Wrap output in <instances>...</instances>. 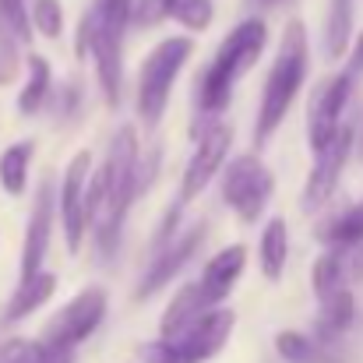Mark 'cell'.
Wrapping results in <instances>:
<instances>
[{
  "label": "cell",
  "instance_id": "obj_1",
  "mask_svg": "<svg viewBox=\"0 0 363 363\" xmlns=\"http://www.w3.org/2000/svg\"><path fill=\"white\" fill-rule=\"evenodd\" d=\"M264 46H268V25L257 14L243 18L240 25L219 43L216 57L208 60V67L194 82V103H198V117H205V127H212L230 110L237 82L261 60Z\"/></svg>",
  "mask_w": 363,
  "mask_h": 363
},
{
  "label": "cell",
  "instance_id": "obj_2",
  "mask_svg": "<svg viewBox=\"0 0 363 363\" xmlns=\"http://www.w3.org/2000/svg\"><path fill=\"white\" fill-rule=\"evenodd\" d=\"M103 180H106V205H103L99 223L92 226V237L99 247V257L113 261L117 247H121L123 219H127L134 198L141 194V141H138L134 123H123L113 134L106 162H103Z\"/></svg>",
  "mask_w": 363,
  "mask_h": 363
},
{
  "label": "cell",
  "instance_id": "obj_3",
  "mask_svg": "<svg viewBox=\"0 0 363 363\" xmlns=\"http://www.w3.org/2000/svg\"><path fill=\"white\" fill-rule=\"evenodd\" d=\"M311 71V43H307V25L300 18H293L279 39L275 60L268 67L264 78V92L257 103V121H254V145H268V138L282 127L286 113L293 110L303 82Z\"/></svg>",
  "mask_w": 363,
  "mask_h": 363
},
{
  "label": "cell",
  "instance_id": "obj_4",
  "mask_svg": "<svg viewBox=\"0 0 363 363\" xmlns=\"http://www.w3.org/2000/svg\"><path fill=\"white\" fill-rule=\"evenodd\" d=\"M191 53H194L191 35H166L141 60V71H138V117H141L145 127H159V121L166 117L173 85H177L184 64L191 60Z\"/></svg>",
  "mask_w": 363,
  "mask_h": 363
},
{
  "label": "cell",
  "instance_id": "obj_5",
  "mask_svg": "<svg viewBox=\"0 0 363 363\" xmlns=\"http://www.w3.org/2000/svg\"><path fill=\"white\" fill-rule=\"evenodd\" d=\"M106 311H110V296L103 286H89L82 289L78 296H71L53 318L50 325L43 328V346L50 353H74L82 342H89L99 325L106 321Z\"/></svg>",
  "mask_w": 363,
  "mask_h": 363
},
{
  "label": "cell",
  "instance_id": "obj_6",
  "mask_svg": "<svg viewBox=\"0 0 363 363\" xmlns=\"http://www.w3.org/2000/svg\"><path fill=\"white\" fill-rule=\"evenodd\" d=\"M272 191H275V177L254 152L230 159V166L223 169V205L247 226H254L264 216Z\"/></svg>",
  "mask_w": 363,
  "mask_h": 363
},
{
  "label": "cell",
  "instance_id": "obj_7",
  "mask_svg": "<svg viewBox=\"0 0 363 363\" xmlns=\"http://www.w3.org/2000/svg\"><path fill=\"white\" fill-rule=\"evenodd\" d=\"M230 145H233V127L223 121H216L212 127H205L194 141V152L184 166V177H180V194L177 201L191 205L194 198H201V191L223 177L226 169V159H230Z\"/></svg>",
  "mask_w": 363,
  "mask_h": 363
},
{
  "label": "cell",
  "instance_id": "obj_8",
  "mask_svg": "<svg viewBox=\"0 0 363 363\" xmlns=\"http://www.w3.org/2000/svg\"><path fill=\"white\" fill-rule=\"evenodd\" d=\"M353 148H357V130H353V123H342L339 134L314 155V166H311L307 184H303V194H300V208L307 216L321 212L332 201V194H335V187L342 180V169H346V162L353 155Z\"/></svg>",
  "mask_w": 363,
  "mask_h": 363
},
{
  "label": "cell",
  "instance_id": "obj_9",
  "mask_svg": "<svg viewBox=\"0 0 363 363\" xmlns=\"http://www.w3.org/2000/svg\"><path fill=\"white\" fill-rule=\"evenodd\" d=\"M353 85H357V78L342 67L339 74L325 78L318 85V92L311 96V106H307V145H311L314 155L339 134L342 113H346V106L353 99Z\"/></svg>",
  "mask_w": 363,
  "mask_h": 363
},
{
  "label": "cell",
  "instance_id": "obj_10",
  "mask_svg": "<svg viewBox=\"0 0 363 363\" xmlns=\"http://www.w3.org/2000/svg\"><path fill=\"white\" fill-rule=\"evenodd\" d=\"M89 180H92V155L78 152L60 180V194H57V212H60V230L64 243L71 254L82 250L85 233H89V212H85V194H89Z\"/></svg>",
  "mask_w": 363,
  "mask_h": 363
},
{
  "label": "cell",
  "instance_id": "obj_11",
  "mask_svg": "<svg viewBox=\"0 0 363 363\" xmlns=\"http://www.w3.org/2000/svg\"><path fill=\"white\" fill-rule=\"evenodd\" d=\"M53 219H57V184H53V177H43V184L35 191V201H32V212H28V223H25L18 282L43 272L46 250H50V240H53Z\"/></svg>",
  "mask_w": 363,
  "mask_h": 363
},
{
  "label": "cell",
  "instance_id": "obj_12",
  "mask_svg": "<svg viewBox=\"0 0 363 363\" xmlns=\"http://www.w3.org/2000/svg\"><path fill=\"white\" fill-rule=\"evenodd\" d=\"M205 237H208V226H205V223H194V226H187L169 247H162V250L148 261V268H145V275H141V282H138V289H134V300H152L159 289H166V286L191 264V257L201 250Z\"/></svg>",
  "mask_w": 363,
  "mask_h": 363
},
{
  "label": "cell",
  "instance_id": "obj_13",
  "mask_svg": "<svg viewBox=\"0 0 363 363\" xmlns=\"http://www.w3.org/2000/svg\"><path fill=\"white\" fill-rule=\"evenodd\" d=\"M233 328H237V314L230 307H212L173 342L184 350L187 363H205L212 360L216 353H223V346L230 342Z\"/></svg>",
  "mask_w": 363,
  "mask_h": 363
},
{
  "label": "cell",
  "instance_id": "obj_14",
  "mask_svg": "<svg viewBox=\"0 0 363 363\" xmlns=\"http://www.w3.org/2000/svg\"><path fill=\"white\" fill-rule=\"evenodd\" d=\"M243 268H247V247L243 243H230V247H223L219 254L208 257V264L201 268L198 286H201V293L208 296L212 307H223L230 300V293L240 282Z\"/></svg>",
  "mask_w": 363,
  "mask_h": 363
},
{
  "label": "cell",
  "instance_id": "obj_15",
  "mask_svg": "<svg viewBox=\"0 0 363 363\" xmlns=\"http://www.w3.org/2000/svg\"><path fill=\"white\" fill-rule=\"evenodd\" d=\"M92 60H96V82L99 92L106 99V106H121V89H123V35L113 32H96L92 43Z\"/></svg>",
  "mask_w": 363,
  "mask_h": 363
},
{
  "label": "cell",
  "instance_id": "obj_16",
  "mask_svg": "<svg viewBox=\"0 0 363 363\" xmlns=\"http://www.w3.org/2000/svg\"><path fill=\"white\" fill-rule=\"evenodd\" d=\"M205 311H212V303H208V296L201 293V286H198V282L180 286V293H177V296L169 300V307L162 311L159 335H162V339H180Z\"/></svg>",
  "mask_w": 363,
  "mask_h": 363
},
{
  "label": "cell",
  "instance_id": "obj_17",
  "mask_svg": "<svg viewBox=\"0 0 363 363\" xmlns=\"http://www.w3.org/2000/svg\"><path fill=\"white\" fill-rule=\"evenodd\" d=\"M53 293H57V275L53 272H35L32 279H21L18 286H14V296L7 300V307H4V325H18V321H25L28 314H35L39 307H46L50 300H53Z\"/></svg>",
  "mask_w": 363,
  "mask_h": 363
},
{
  "label": "cell",
  "instance_id": "obj_18",
  "mask_svg": "<svg viewBox=\"0 0 363 363\" xmlns=\"http://www.w3.org/2000/svg\"><path fill=\"white\" fill-rule=\"evenodd\" d=\"M353 321H357V296H353V289L346 286V289H339L335 296L321 300V311H318V332H314V339H321L325 346H332L342 332H350V328H353Z\"/></svg>",
  "mask_w": 363,
  "mask_h": 363
},
{
  "label": "cell",
  "instance_id": "obj_19",
  "mask_svg": "<svg viewBox=\"0 0 363 363\" xmlns=\"http://www.w3.org/2000/svg\"><path fill=\"white\" fill-rule=\"evenodd\" d=\"M286 261H289V230L286 219H268L257 240V264L264 272L268 282H279L286 275Z\"/></svg>",
  "mask_w": 363,
  "mask_h": 363
},
{
  "label": "cell",
  "instance_id": "obj_20",
  "mask_svg": "<svg viewBox=\"0 0 363 363\" xmlns=\"http://www.w3.org/2000/svg\"><path fill=\"white\" fill-rule=\"evenodd\" d=\"M325 247H339V250H360L363 247V201L335 212L332 219H325L314 233Z\"/></svg>",
  "mask_w": 363,
  "mask_h": 363
},
{
  "label": "cell",
  "instance_id": "obj_21",
  "mask_svg": "<svg viewBox=\"0 0 363 363\" xmlns=\"http://www.w3.org/2000/svg\"><path fill=\"white\" fill-rule=\"evenodd\" d=\"M53 96V71H50V60L43 53H32L28 57V74H25V85L18 92V113L21 117H35L46 99Z\"/></svg>",
  "mask_w": 363,
  "mask_h": 363
},
{
  "label": "cell",
  "instance_id": "obj_22",
  "mask_svg": "<svg viewBox=\"0 0 363 363\" xmlns=\"http://www.w3.org/2000/svg\"><path fill=\"white\" fill-rule=\"evenodd\" d=\"M353 21H357L353 0H332L328 18H325V57L328 60L350 57V50H353Z\"/></svg>",
  "mask_w": 363,
  "mask_h": 363
},
{
  "label": "cell",
  "instance_id": "obj_23",
  "mask_svg": "<svg viewBox=\"0 0 363 363\" xmlns=\"http://www.w3.org/2000/svg\"><path fill=\"white\" fill-rule=\"evenodd\" d=\"M275 353L282 363H339L332 346H325L321 339L296 332V328H286V332L275 335Z\"/></svg>",
  "mask_w": 363,
  "mask_h": 363
},
{
  "label": "cell",
  "instance_id": "obj_24",
  "mask_svg": "<svg viewBox=\"0 0 363 363\" xmlns=\"http://www.w3.org/2000/svg\"><path fill=\"white\" fill-rule=\"evenodd\" d=\"M346 275H350V250L328 247L311 268V289H314L318 303L335 296L339 289H346Z\"/></svg>",
  "mask_w": 363,
  "mask_h": 363
},
{
  "label": "cell",
  "instance_id": "obj_25",
  "mask_svg": "<svg viewBox=\"0 0 363 363\" xmlns=\"http://www.w3.org/2000/svg\"><path fill=\"white\" fill-rule=\"evenodd\" d=\"M32 159H35V141H32V138H21V141H14V145H7V148L0 152V187H4L11 198L25 194Z\"/></svg>",
  "mask_w": 363,
  "mask_h": 363
},
{
  "label": "cell",
  "instance_id": "obj_26",
  "mask_svg": "<svg viewBox=\"0 0 363 363\" xmlns=\"http://www.w3.org/2000/svg\"><path fill=\"white\" fill-rule=\"evenodd\" d=\"M92 11L103 32L127 35V28L134 25V0H92Z\"/></svg>",
  "mask_w": 363,
  "mask_h": 363
},
{
  "label": "cell",
  "instance_id": "obj_27",
  "mask_svg": "<svg viewBox=\"0 0 363 363\" xmlns=\"http://www.w3.org/2000/svg\"><path fill=\"white\" fill-rule=\"evenodd\" d=\"M169 18L177 25H184L187 32H205L216 18V7H212V0H173Z\"/></svg>",
  "mask_w": 363,
  "mask_h": 363
},
{
  "label": "cell",
  "instance_id": "obj_28",
  "mask_svg": "<svg viewBox=\"0 0 363 363\" xmlns=\"http://www.w3.org/2000/svg\"><path fill=\"white\" fill-rule=\"evenodd\" d=\"M28 14H32V28L43 39H60L64 35V7H60V0H32Z\"/></svg>",
  "mask_w": 363,
  "mask_h": 363
},
{
  "label": "cell",
  "instance_id": "obj_29",
  "mask_svg": "<svg viewBox=\"0 0 363 363\" xmlns=\"http://www.w3.org/2000/svg\"><path fill=\"white\" fill-rule=\"evenodd\" d=\"M0 363H53V353L43 346V339H7L0 346Z\"/></svg>",
  "mask_w": 363,
  "mask_h": 363
},
{
  "label": "cell",
  "instance_id": "obj_30",
  "mask_svg": "<svg viewBox=\"0 0 363 363\" xmlns=\"http://www.w3.org/2000/svg\"><path fill=\"white\" fill-rule=\"evenodd\" d=\"M0 21L21 46L32 43V14L25 0H0Z\"/></svg>",
  "mask_w": 363,
  "mask_h": 363
},
{
  "label": "cell",
  "instance_id": "obj_31",
  "mask_svg": "<svg viewBox=\"0 0 363 363\" xmlns=\"http://www.w3.org/2000/svg\"><path fill=\"white\" fill-rule=\"evenodd\" d=\"M21 71V43L0 21V85H11Z\"/></svg>",
  "mask_w": 363,
  "mask_h": 363
},
{
  "label": "cell",
  "instance_id": "obj_32",
  "mask_svg": "<svg viewBox=\"0 0 363 363\" xmlns=\"http://www.w3.org/2000/svg\"><path fill=\"white\" fill-rule=\"evenodd\" d=\"M141 363H187L184 357V350L173 342V339H152V342H145L141 346Z\"/></svg>",
  "mask_w": 363,
  "mask_h": 363
},
{
  "label": "cell",
  "instance_id": "obj_33",
  "mask_svg": "<svg viewBox=\"0 0 363 363\" xmlns=\"http://www.w3.org/2000/svg\"><path fill=\"white\" fill-rule=\"evenodd\" d=\"M96 32H99V18H96V11L89 7V11L78 18V32H74V53H78L82 60H89V57H92Z\"/></svg>",
  "mask_w": 363,
  "mask_h": 363
},
{
  "label": "cell",
  "instance_id": "obj_34",
  "mask_svg": "<svg viewBox=\"0 0 363 363\" xmlns=\"http://www.w3.org/2000/svg\"><path fill=\"white\" fill-rule=\"evenodd\" d=\"M78 103H82V89L71 82V85H64L60 92H57V103H53V117L57 121H71L74 113H78Z\"/></svg>",
  "mask_w": 363,
  "mask_h": 363
},
{
  "label": "cell",
  "instance_id": "obj_35",
  "mask_svg": "<svg viewBox=\"0 0 363 363\" xmlns=\"http://www.w3.org/2000/svg\"><path fill=\"white\" fill-rule=\"evenodd\" d=\"M346 71H350L353 78H360V74H363V32L357 35V43H353L350 57H346Z\"/></svg>",
  "mask_w": 363,
  "mask_h": 363
},
{
  "label": "cell",
  "instance_id": "obj_36",
  "mask_svg": "<svg viewBox=\"0 0 363 363\" xmlns=\"http://www.w3.org/2000/svg\"><path fill=\"white\" fill-rule=\"evenodd\" d=\"M53 363H74V353H53Z\"/></svg>",
  "mask_w": 363,
  "mask_h": 363
},
{
  "label": "cell",
  "instance_id": "obj_37",
  "mask_svg": "<svg viewBox=\"0 0 363 363\" xmlns=\"http://www.w3.org/2000/svg\"><path fill=\"white\" fill-rule=\"evenodd\" d=\"M357 155H360V162H363V127H360V138H357Z\"/></svg>",
  "mask_w": 363,
  "mask_h": 363
},
{
  "label": "cell",
  "instance_id": "obj_38",
  "mask_svg": "<svg viewBox=\"0 0 363 363\" xmlns=\"http://www.w3.org/2000/svg\"><path fill=\"white\" fill-rule=\"evenodd\" d=\"M257 4H264V7H275V4H279V0H257Z\"/></svg>",
  "mask_w": 363,
  "mask_h": 363
}]
</instances>
